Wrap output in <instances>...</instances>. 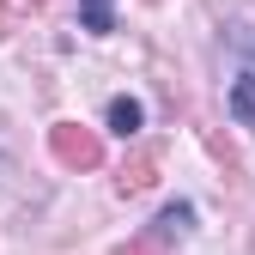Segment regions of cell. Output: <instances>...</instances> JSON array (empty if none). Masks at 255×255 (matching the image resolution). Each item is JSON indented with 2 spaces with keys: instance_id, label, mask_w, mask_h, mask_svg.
<instances>
[{
  "instance_id": "cell-1",
  "label": "cell",
  "mask_w": 255,
  "mask_h": 255,
  "mask_svg": "<svg viewBox=\"0 0 255 255\" xmlns=\"http://www.w3.org/2000/svg\"><path fill=\"white\" fill-rule=\"evenodd\" d=\"M237 67H231V91H225V110L243 134H255V30H237Z\"/></svg>"
},
{
  "instance_id": "cell-2",
  "label": "cell",
  "mask_w": 255,
  "mask_h": 255,
  "mask_svg": "<svg viewBox=\"0 0 255 255\" xmlns=\"http://www.w3.org/2000/svg\"><path fill=\"white\" fill-rule=\"evenodd\" d=\"M49 152H55L67 170H98V164H104V146H98V134H91V128H73V122L49 128Z\"/></svg>"
},
{
  "instance_id": "cell-3",
  "label": "cell",
  "mask_w": 255,
  "mask_h": 255,
  "mask_svg": "<svg viewBox=\"0 0 255 255\" xmlns=\"http://www.w3.org/2000/svg\"><path fill=\"white\" fill-rule=\"evenodd\" d=\"M188 231H195V207H188V201H170L164 213H158V219H152V231H146V237L170 249V243H182Z\"/></svg>"
},
{
  "instance_id": "cell-4",
  "label": "cell",
  "mask_w": 255,
  "mask_h": 255,
  "mask_svg": "<svg viewBox=\"0 0 255 255\" xmlns=\"http://www.w3.org/2000/svg\"><path fill=\"white\" fill-rule=\"evenodd\" d=\"M79 24L91 37H110L116 30V0H79Z\"/></svg>"
},
{
  "instance_id": "cell-5",
  "label": "cell",
  "mask_w": 255,
  "mask_h": 255,
  "mask_svg": "<svg viewBox=\"0 0 255 255\" xmlns=\"http://www.w3.org/2000/svg\"><path fill=\"white\" fill-rule=\"evenodd\" d=\"M140 122H146V110H140L134 98H116V104H110V134L128 140V134H140Z\"/></svg>"
},
{
  "instance_id": "cell-6",
  "label": "cell",
  "mask_w": 255,
  "mask_h": 255,
  "mask_svg": "<svg viewBox=\"0 0 255 255\" xmlns=\"http://www.w3.org/2000/svg\"><path fill=\"white\" fill-rule=\"evenodd\" d=\"M152 182V158H134V164L122 170V188H146Z\"/></svg>"
},
{
  "instance_id": "cell-7",
  "label": "cell",
  "mask_w": 255,
  "mask_h": 255,
  "mask_svg": "<svg viewBox=\"0 0 255 255\" xmlns=\"http://www.w3.org/2000/svg\"><path fill=\"white\" fill-rule=\"evenodd\" d=\"M122 255H170V249H164V243H152V237H134Z\"/></svg>"
},
{
  "instance_id": "cell-8",
  "label": "cell",
  "mask_w": 255,
  "mask_h": 255,
  "mask_svg": "<svg viewBox=\"0 0 255 255\" xmlns=\"http://www.w3.org/2000/svg\"><path fill=\"white\" fill-rule=\"evenodd\" d=\"M6 30H12V18H6V0H0V37H6Z\"/></svg>"
},
{
  "instance_id": "cell-9",
  "label": "cell",
  "mask_w": 255,
  "mask_h": 255,
  "mask_svg": "<svg viewBox=\"0 0 255 255\" xmlns=\"http://www.w3.org/2000/svg\"><path fill=\"white\" fill-rule=\"evenodd\" d=\"M30 6H43V0H30Z\"/></svg>"
}]
</instances>
